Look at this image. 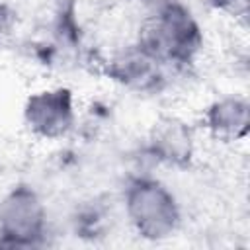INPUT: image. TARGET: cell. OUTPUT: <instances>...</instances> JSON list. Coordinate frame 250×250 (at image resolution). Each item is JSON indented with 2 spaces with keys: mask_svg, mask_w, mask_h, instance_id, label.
<instances>
[{
  "mask_svg": "<svg viewBox=\"0 0 250 250\" xmlns=\"http://www.w3.org/2000/svg\"><path fill=\"white\" fill-rule=\"evenodd\" d=\"M141 47L160 62L186 61L199 47V27L186 8L170 4L148 21Z\"/></svg>",
  "mask_w": 250,
  "mask_h": 250,
  "instance_id": "cell-1",
  "label": "cell"
},
{
  "mask_svg": "<svg viewBox=\"0 0 250 250\" xmlns=\"http://www.w3.org/2000/svg\"><path fill=\"white\" fill-rule=\"evenodd\" d=\"M125 205L133 227L145 238H166L178 225V205L174 195L154 180H137L131 184Z\"/></svg>",
  "mask_w": 250,
  "mask_h": 250,
  "instance_id": "cell-2",
  "label": "cell"
},
{
  "mask_svg": "<svg viewBox=\"0 0 250 250\" xmlns=\"http://www.w3.org/2000/svg\"><path fill=\"white\" fill-rule=\"evenodd\" d=\"M152 145L154 152H158L160 158H166L170 162L189 158V133L178 121H166L158 129H154Z\"/></svg>",
  "mask_w": 250,
  "mask_h": 250,
  "instance_id": "cell-6",
  "label": "cell"
},
{
  "mask_svg": "<svg viewBox=\"0 0 250 250\" xmlns=\"http://www.w3.org/2000/svg\"><path fill=\"white\" fill-rule=\"evenodd\" d=\"M72 96L68 90L39 92L29 98L25 105V119L29 127L49 139L64 135L72 125Z\"/></svg>",
  "mask_w": 250,
  "mask_h": 250,
  "instance_id": "cell-4",
  "label": "cell"
},
{
  "mask_svg": "<svg viewBox=\"0 0 250 250\" xmlns=\"http://www.w3.org/2000/svg\"><path fill=\"white\" fill-rule=\"evenodd\" d=\"M215 4L219 8H223L225 12H230L234 16L246 14V8H248V0H215Z\"/></svg>",
  "mask_w": 250,
  "mask_h": 250,
  "instance_id": "cell-7",
  "label": "cell"
},
{
  "mask_svg": "<svg viewBox=\"0 0 250 250\" xmlns=\"http://www.w3.org/2000/svg\"><path fill=\"white\" fill-rule=\"evenodd\" d=\"M209 129L223 139H238L248 131V104L238 98L215 102L207 113Z\"/></svg>",
  "mask_w": 250,
  "mask_h": 250,
  "instance_id": "cell-5",
  "label": "cell"
},
{
  "mask_svg": "<svg viewBox=\"0 0 250 250\" xmlns=\"http://www.w3.org/2000/svg\"><path fill=\"white\" fill-rule=\"evenodd\" d=\"M45 225V211L37 195L18 188L0 203V232L10 244H33Z\"/></svg>",
  "mask_w": 250,
  "mask_h": 250,
  "instance_id": "cell-3",
  "label": "cell"
}]
</instances>
